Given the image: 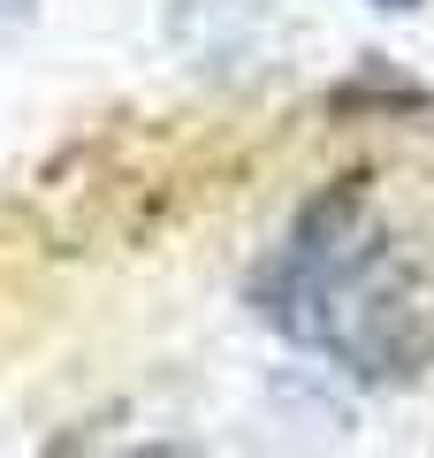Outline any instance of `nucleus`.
<instances>
[{"instance_id": "obj_3", "label": "nucleus", "mask_w": 434, "mask_h": 458, "mask_svg": "<svg viewBox=\"0 0 434 458\" xmlns=\"http://www.w3.org/2000/svg\"><path fill=\"white\" fill-rule=\"evenodd\" d=\"M373 8H419V0H373Z\"/></svg>"}, {"instance_id": "obj_2", "label": "nucleus", "mask_w": 434, "mask_h": 458, "mask_svg": "<svg viewBox=\"0 0 434 458\" xmlns=\"http://www.w3.org/2000/svg\"><path fill=\"white\" fill-rule=\"evenodd\" d=\"M23 8H31V0H0V23H16V16H23Z\"/></svg>"}, {"instance_id": "obj_1", "label": "nucleus", "mask_w": 434, "mask_h": 458, "mask_svg": "<svg viewBox=\"0 0 434 458\" xmlns=\"http://www.w3.org/2000/svg\"><path fill=\"white\" fill-rule=\"evenodd\" d=\"M252 306L366 382H404L434 360V298L351 183L321 191L289 222V237L252 276Z\"/></svg>"}]
</instances>
